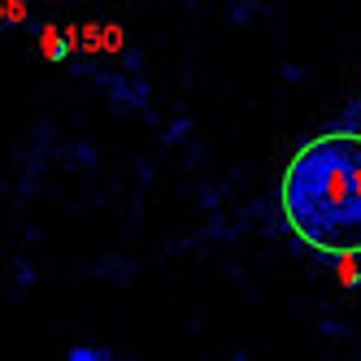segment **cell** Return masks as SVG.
<instances>
[{
    "label": "cell",
    "mask_w": 361,
    "mask_h": 361,
    "mask_svg": "<svg viewBox=\"0 0 361 361\" xmlns=\"http://www.w3.org/2000/svg\"><path fill=\"white\" fill-rule=\"evenodd\" d=\"M283 214L326 257H361V135L309 140L283 174Z\"/></svg>",
    "instance_id": "cell-1"
},
{
    "label": "cell",
    "mask_w": 361,
    "mask_h": 361,
    "mask_svg": "<svg viewBox=\"0 0 361 361\" xmlns=\"http://www.w3.org/2000/svg\"><path fill=\"white\" fill-rule=\"evenodd\" d=\"M39 53H44L48 61H66V53H70V39H66L57 27H44V31H39Z\"/></svg>",
    "instance_id": "cell-2"
},
{
    "label": "cell",
    "mask_w": 361,
    "mask_h": 361,
    "mask_svg": "<svg viewBox=\"0 0 361 361\" xmlns=\"http://www.w3.org/2000/svg\"><path fill=\"white\" fill-rule=\"evenodd\" d=\"M0 22H27V0H0Z\"/></svg>",
    "instance_id": "cell-3"
}]
</instances>
